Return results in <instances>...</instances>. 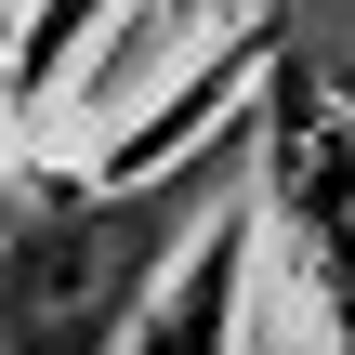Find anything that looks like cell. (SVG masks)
Masks as SVG:
<instances>
[{
    "instance_id": "1",
    "label": "cell",
    "mask_w": 355,
    "mask_h": 355,
    "mask_svg": "<svg viewBox=\"0 0 355 355\" xmlns=\"http://www.w3.org/2000/svg\"><path fill=\"white\" fill-rule=\"evenodd\" d=\"M250 171H263V105L145 184L0 158V355H132L158 290L184 277V250L250 198Z\"/></svg>"
},
{
    "instance_id": "2",
    "label": "cell",
    "mask_w": 355,
    "mask_h": 355,
    "mask_svg": "<svg viewBox=\"0 0 355 355\" xmlns=\"http://www.w3.org/2000/svg\"><path fill=\"white\" fill-rule=\"evenodd\" d=\"M250 263H263V198H237L184 250V277L158 290V316L132 329V355H237V329H250Z\"/></svg>"
},
{
    "instance_id": "3",
    "label": "cell",
    "mask_w": 355,
    "mask_h": 355,
    "mask_svg": "<svg viewBox=\"0 0 355 355\" xmlns=\"http://www.w3.org/2000/svg\"><path fill=\"white\" fill-rule=\"evenodd\" d=\"M0 158H13V145H0Z\"/></svg>"
}]
</instances>
